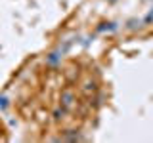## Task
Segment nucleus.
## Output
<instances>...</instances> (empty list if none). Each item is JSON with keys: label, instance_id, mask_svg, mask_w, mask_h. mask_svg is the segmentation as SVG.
I'll return each instance as SVG.
<instances>
[{"label": "nucleus", "instance_id": "obj_1", "mask_svg": "<svg viewBox=\"0 0 153 143\" xmlns=\"http://www.w3.org/2000/svg\"><path fill=\"white\" fill-rule=\"evenodd\" d=\"M75 103H76V94L71 88H65L63 92H61V95H59V105L65 109V111H71V109L75 107Z\"/></svg>", "mask_w": 153, "mask_h": 143}, {"label": "nucleus", "instance_id": "obj_2", "mask_svg": "<svg viewBox=\"0 0 153 143\" xmlns=\"http://www.w3.org/2000/svg\"><path fill=\"white\" fill-rule=\"evenodd\" d=\"M80 92H82L84 95H92V94H96V92H98V84H96V80L86 78L84 82H82V86H80Z\"/></svg>", "mask_w": 153, "mask_h": 143}, {"label": "nucleus", "instance_id": "obj_3", "mask_svg": "<svg viewBox=\"0 0 153 143\" xmlns=\"http://www.w3.org/2000/svg\"><path fill=\"white\" fill-rule=\"evenodd\" d=\"M65 113H67V111H65L63 107H57L56 111H54V120H61V118L65 116Z\"/></svg>", "mask_w": 153, "mask_h": 143}, {"label": "nucleus", "instance_id": "obj_4", "mask_svg": "<svg viewBox=\"0 0 153 143\" xmlns=\"http://www.w3.org/2000/svg\"><path fill=\"white\" fill-rule=\"evenodd\" d=\"M98 31H115L113 23H102V27H98Z\"/></svg>", "mask_w": 153, "mask_h": 143}, {"label": "nucleus", "instance_id": "obj_5", "mask_svg": "<svg viewBox=\"0 0 153 143\" xmlns=\"http://www.w3.org/2000/svg\"><path fill=\"white\" fill-rule=\"evenodd\" d=\"M57 59H59V57H57V54H50V57H48V63H56Z\"/></svg>", "mask_w": 153, "mask_h": 143}, {"label": "nucleus", "instance_id": "obj_6", "mask_svg": "<svg viewBox=\"0 0 153 143\" xmlns=\"http://www.w3.org/2000/svg\"><path fill=\"white\" fill-rule=\"evenodd\" d=\"M143 21H146V23H151V21H153V10L146 15V19H143Z\"/></svg>", "mask_w": 153, "mask_h": 143}, {"label": "nucleus", "instance_id": "obj_7", "mask_svg": "<svg viewBox=\"0 0 153 143\" xmlns=\"http://www.w3.org/2000/svg\"><path fill=\"white\" fill-rule=\"evenodd\" d=\"M6 105H8V99H6V97H0V107L4 109V107H6Z\"/></svg>", "mask_w": 153, "mask_h": 143}, {"label": "nucleus", "instance_id": "obj_8", "mask_svg": "<svg viewBox=\"0 0 153 143\" xmlns=\"http://www.w3.org/2000/svg\"><path fill=\"white\" fill-rule=\"evenodd\" d=\"M128 27H130V29L136 27V19H130V21H128Z\"/></svg>", "mask_w": 153, "mask_h": 143}]
</instances>
